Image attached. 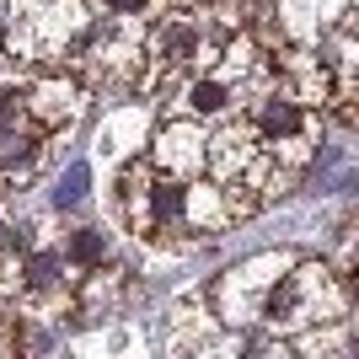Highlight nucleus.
Here are the masks:
<instances>
[{
    "label": "nucleus",
    "mask_w": 359,
    "mask_h": 359,
    "mask_svg": "<svg viewBox=\"0 0 359 359\" xmlns=\"http://www.w3.org/2000/svg\"><path fill=\"white\" fill-rule=\"evenodd\" d=\"M344 316H348V273L295 252L257 290V306H252V322L279 332V338H300L311 327H338Z\"/></svg>",
    "instance_id": "nucleus-1"
},
{
    "label": "nucleus",
    "mask_w": 359,
    "mask_h": 359,
    "mask_svg": "<svg viewBox=\"0 0 359 359\" xmlns=\"http://www.w3.org/2000/svg\"><path fill=\"white\" fill-rule=\"evenodd\" d=\"M86 22L81 0H0V48L27 65H65Z\"/></svg>",
    "instance_id": "nucleus-2"
},
{
    "label": "nucleus",
    "mask_w": 359,
    "mask_h": 359,
    "mask_svg": "<svg viewBox=\"0 0 359 359\" xmlns=\"http://www.w3.org/2000/svg\"><path fill=\"white\" fill-rule=\"evenodd\" d=\"M344 16H354V0H279V16H273L269 38H285V43H316V38L332 32Z\"/></svg>",
    "instance_id": "nucleus-3"
},
{
    "label": "nucleus",
    "mask_w": 359,
    "mask_h": 359,
    "mask_svg": "<svg viewBox=\"0 0 359 359\" xmlns=\"http://www.w3.org/2000/svg\"><path fill=\"white\" fill-rule=\"evenodd\" d=\"M204 129H210V123L172 113V118L161 123V135H156L150 161L161 166V172H177V177H198V172H204Z\"/></svg>",
    "instance_id": "nucleus-4"
},
{
    "label": "nucleus",
    "mask_w": 359,
    "mask_h": 359,
    "mask_svg": "<svg viewBox=\"0 0 359 359\" xmlns=\"http://www.w3.org/2000/svg\"><path fill=\"white\" fill-rule=\"evenodd\" d=\"M22 102H27V118L54 135L81 113V81L75 75H38V81L22 86Z\"/></svg>",
    "instance_id": "nucleus-5"
},
{
    "label": "nucleus",
    "mask_w": 359,
    "mask_h": 359,
    "mask_svg": "<svg viewBox=\"0 0 359 359\" xmlns=\"http://www.w3.org/2000/svg\"><path fill=\"white\" fill-rule=\"evenodd\" d=\"M16 269H22V295H60L65 285L60 252H27V263H16Z\"/></svg>",
    "instance_id": "nucleus-6"
},
{
    "label": "nucleus",
    "mask_w": 359,
    "mask_h": 359,
    "mask_svg": "<svg viewBox=\"0 0 359 359\" xmlns=\"http://www.w3.org/2000/svg\"><path fill=\"white\" fill-rule=\"evenodd\" d=\"M86 194H91V166H86V161H70L48 198H54V210H81V204H86Z\"/></svg>",
    "instance_id": "nucleus-7"
},
{
    "label": "nucleus",
    "mask_w": 359,
    "mask_h": 359,
    "mask_svg": "<svg viewBox=\"0 0 359 359\" xmlns=\"http://www.w3.org/2000/svg\"><path fill=\"white\" fill-rule=\"evenodd\" d=\"M65 257H70L75 269H97V263L107 257V236H102V231H75Z\"/></svg>",
    "instance_id": "nucleus-8"
}]
</instances>
